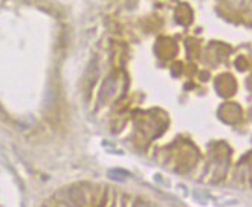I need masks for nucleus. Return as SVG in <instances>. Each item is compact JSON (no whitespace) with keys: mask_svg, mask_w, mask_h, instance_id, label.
<instances>
[{"mask_svg":"<svg viewBox=\"0 0 252 207\" xmlns=\"http://www.w3.org/2000/svg\"><path fill=\"white\" fill-rule=\"evenodd\" d=\"M131 207H148V204H147L144 200H141V198H136L135 201H133Z\"/></svg>","mask_w":252,"mask_h":207,"instance_id":"obj_1","label":"nucleus"}]
</instances>
